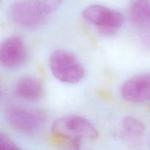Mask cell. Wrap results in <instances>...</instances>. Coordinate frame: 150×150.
<instances>
[{
    "mask_svg": "<svg viewBox=\"0 0 150 150\" xmlns=\"http://www.w3.org/2000/svg\"><path fill=\"white\" fill-rule=\"evenodd\" d=\"M51 130L54 136L64 139L75 147L81 142L94 141L98 137L95 125L86 118L78 115L60 117L52 125Z\"/></svg>",
    "mask_w": 150,
    "mask_h": 150,
    "instance_id": "1",
    "label": "cell"
},
{
    "mask_svg": "<svg viewBox=\"0 0 150 150\" xmlns=\"http://www.w3.org/2000/svg\"><path fill=\"white\" fill-rule=\"evenodd\" d=\"M48 65L53 76L63 83H76L84 78L83 64L73 53L66 50L54 51L50 56Z\"/></svg>",
    "mask_w": 150,
    "mask_h": 150,
    "instance_id": "2",
    "label": "cell"
},
{
    "mask_svg": "<svg viewBox=\"0 0 150 150\" xmlns=\"http://www.w3.org/2000/svg\"><path fill=\"white\" fill-rule=\"evenodd\" d=\"M82 16L105 35L114 33L124 22L122 13L100 4H92L86 7L82 12Z\"/></svg>",
    "mask_w": 150,
    "mask_h": 150,
    "instance_id": "3",
    "label": "cell"
},
{
    "mask_svg": "<svg viewBox=\"0 0 150 150\" xmlns=\"http://www.w3.org/2000/svg\"><path fill=\"white\" fill-rule=\"evenodd\" d=\"M48 14L38 0H17L10 9V16L13 21L26 28L39 26Z\"/></svg>",
    "mask_w": 150,
    "mask_h": 150,
    "instance_id": "4",
    "label": "cell"
},
{
    "mask_svg": "<svg viewBox=\"0 0 150 150\" xmlns=\"http://www.w3.org/2000/svg\"><path fill=\"white\" fill-rule=\"evenodd\" d=\"M6 119L10 126L24 133H33L45 125L46 114L40 110L14 108L7 111Z\"/></svg>",
    "mask_w": 150,
    "mask_h": 150,
    "instance_id": "5",
    "label": "cell"
},
{
    "mask_svg": "<svg viewBox=\"0 0 150 150\" xmlns=\"http://www.w3.org/2000/svg\"><path fill=\"white\" fill-rule=\"evenodd\" d=\"M26 57V49L21 38L11 36L4 40L0 47V62L3 67L14 69L21 65Z\"/></svg>",
    "mask_w": 150,
    "mask_h": 150,
    "instance_id": "6",
    "label": "cell"
},
{
    "mask_svg": "<svg viewBox=\"0 0 150 150\" xmlns=\"http://www.w3.org/2000/svg\"><path fill=\"white\" fill-rule=\"evenodd\" d=\"M120 92L122 97L129 102L150 101V73L139 75L126 81Z\"/></svg>",
    "mask_w": 150,
    "mask_h": 150,
    "instance_id": "7",
    "label": "cell"
},
{
    "mask_svg": "<svg viewBox=\"0 0 150 150\" xmlns=\"http://www.w3.org/2000/svg\"><path fill=\"white\" fill-rule=\"evenodd\" d=\"M15 91L21 98L32 102L40 100L45 93L42 81L34 76H25L19 79Z\"/></svg>",
    "mask_w": 150,
    "mask_h": 150,
    "instance_id": "8",
    "label": "cell"
},
{
    "mask_svg": "<svg viewBox=\"0 0 150 150\" xmlns=\"http://www.w3.org/2000/svg\"><path fill=\"white\" fill-rule=\"evenodd\" d=\"M130 18L144 35L150 33V0H130Z\"/></svg>",
    "mask_w": 150,
    "mask_h": 150,
    "instance_id": "9",
    "label": "cell"
},
{
    "mask_svg": "<svg viewBox=\"0 0 150 150\" xmlns=\"http://www.w3.org/2000/svg\"><path fill=\"white\" fill-rule=\"evenodd\" d=\"M145 125L136 117H125L121 122L120 133L123 138L128 141H137L144 135Z\"/></svg>",
    "mask_w": 150,
    "mask_h": 150,
    "instance_id": "10",
    "label": "cell"
},
{
    "mask_svg": "<svg viewBox=\"0 0 150 150\" xmlns=\"http://www.w3.org/2000/svg\"><path fill=\"white\" fill-rule=\"evenodd\" d=\"M45 11L49 14L57 9L63 0H38Z\"/></svg>",
    "mask_w": 150,
    "mask_h": 150,
    "instance_id": "11",
    "label": "cell"
},
{
    "mask_svg": "<svg viewBox=\"0 0 150 150\" xmlns=\"http://www.w3.org/2000/svg\"><path fill=\"white\" fill-rule=\"evenodd\" d=\"M20 148L4 133H0V149H19Z\"/></svg>",
    "mask_w": 150,
    "mask_h": 150,
    "instance_id": "12",
    "label": "cell"
}]
</instances>
